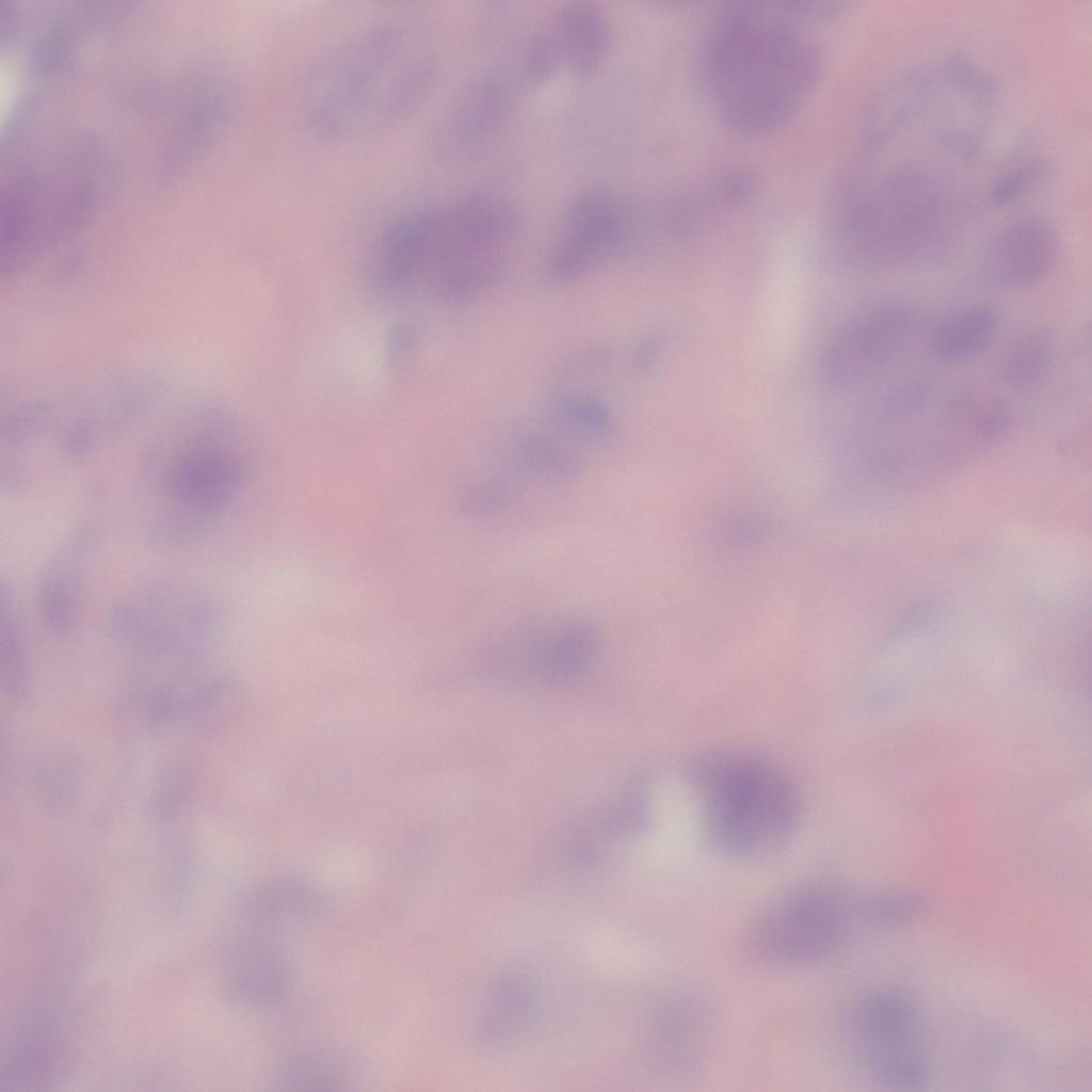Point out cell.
<instances>
[{"mask_svg":"<svg viewBox=\"0 0 1092 1092\" xmlns=\"http://www.w3.org/2000/svg\"><path fill=\"white\" fill-rule=\"evenodd\" d=\"M692 782L709 838L736 858L777 848L798 818L796 790L769 760L748 753H719L697 759Z\"/></svg>","mask_w":1092,"mask_h":1092,"instance_id":"277c9868","label":"cell"},{"mask_svg":"<svg viewBox=\"0 0 1092 1092\" xmlns=\"http://www.w3.org/2000/svg\"><path fill=\"white\" fill-rule=\"evenodd\" d=\"M600 647L598 626L588 616L572 614L495 637L484 646L480 662L494 677L558 685L588 672Z\"/></svg>","mask_w":1092,"mask_h":1092,"instance_id":"52a82bcc","label":"cell"},{"mask_svg":"<svg viewBox=\"0 0 1092 1092\" xmlns=\"http://www.w3.org/2000/svg\"><path fill=\"white\" fill-rule=\"evenodd\" d=\"M1056 358L1051 337L1041 330H1028L1013 338L999 360L1000 378L1016 392H1031L1042 386Z\"/></svg>","mask_w":1092,"mask_h":1092,"instance_id":"44dd1931","label":"cell"},{"mask_svg":"<svg viewBox=\"0 0 1092 1092\" xmlns=\"http://www.w3.org/2000/svg\"><path fill=\"white\" fill-rule=\"evenodd\" d=\"M551 48L542 46L540 51L565 57L572 67L589 73L603 60L609 34L600 13L589 5H576L565 10L557 21Z\"/></svg>","mask_w":1092,"mask_h":1092,"instance_id":"d6986e66","label":"cell"},{"mask_svg":"<svg viewBox=\"0 0 1092 1092\" xmlns=\"http://www.w3.org/2000/svg\"><path fill=\"white\" fill-rule=\"evenodd\" d=\"M530 986L517 978H505L492 990L486 1003V1038L505 1041L516 1033L530 1014L532 994Z\"/></svg>","mask_w":1092,"mask_h":1092,"instance_id":"cb8c5ba5","label":"cell"},{"mask_svg":"<svg viewBox=\"0 0 1092 1092\" xmlns=\"http://www.w3.org/2000/svg\"><path fill=\"white\" fill-rule=\"evenodd\" d=\"M89 548L87 534L76 531L59 547L41 580V612L54 631H68L76 623Z\"/></svg>","mask_w":1092,"mask_h":1092,"instance_id":"2e32d148","label":"cell"},{"mask_svg":"<svg viewBox=\"0 0 1092 1092\" xmlns=\"http://www.w3.org/2000/svg\"><path fill=\"white\" fill-rule=\"evenodd\" d=\"M860 917L867 921L865 901L828 883L804 884L783 893L756 917L746 945L769 964H815L844 945Z\"/></svg>","mask_w":1092,"mask_h":1092,"instance_id":"5b68a950","label":"cell"},{"mask_svg":"<svg viewBox=\"0 0 1092 1092\" xmlns=\"http://www.w3.org/2000/svg\"><path fill=\"white\" fill-rule=\"evenodd\" d=\"M1046 161L1029 160L1010 167L989 187L987 198L995 205L1011 204L1035 188L1048 173Z\"/></svg>","mask_w":1092,"mask_h":1092,"instance_id":"d4e9b609","label":"cell"},{"mask_svg":"<svg viewBox=\"0 0 1092 1092\" xmlns=\"http://www.w3.org/2000/svg\"><path fill=\"white\" fill-rule=\"evenodd\" d=\"M568 229L550 260L561 278L577 276L619 244L623 220L616 204L606 194L588 193L573 205Z\"/></svg>","mask_w":1092,"mask_h":1092,"instance_id":"5bb4252c","label":"cell"},{"mask_svg":"<svg viewBox=\"0 0 1092 1092\" xmlns=\"http://www.w3.org/2000/svg\"><path fill=\"white\" fill-rule=\"evenodd\" d=\"M510 227L505 209L483 197L406 212L376 241L378 277L386 287H428L449 301L468 298L496 277Z\"/></svg>","mask_w":1092,"mask_h":1092,"instance_id":"7a4b0ae2","label":"cell"},{"mask_svg":"<svg viewBox=\"0 0 1092 1092\" xmlns=\"http://www.w3.org/2000/svg\"><path fill=\"white\" fill-rule=\"evenodd\" d=\"M174 443L160 478L157 529L166 536L194 537L231 496L238 482L234 460L196 416Z\"/></svg>","mask_w":1092,"mask_h":1092,"instance_id":"8992f818","label":"cell"},{"mask_svg":"<svg viewBox=\"0 0 1092 1092\" xmlns=\"http://www.w3.org/2000/svg\"><path fill=\"white\" fill-rule=\"evenodd\" d=\"M359 1058L335 1044H309L285 1056L273 1073L275 1089L283 1091H344L363 1082Z\"/></svg>","mask_w":1092,"mask_h":1092,"instance_id":"9a60e30c","label":"cell"},{"mask_svg":"<svg viewBox=\"0 0 1092 1092\" xmlns=\"http://www.w3.org/2000/svg\"><path fill=\"white\" fill-rule=\"evenodd\" d=\"M863 178L844 226L850 256L893 269L928 253L951 229L957 194L948 173L896 159Z\"/></svg>","mask_w":1092,"mask_h":1092,"instance_id":"3957f363","label":"cell"},{"mask_svg":"<svg viewBox=\"0 0 1092 1092\" xmlns=\"http://www.w3.org/2000/svg\"><path fill=\"white\" fill-rule=\"evenodd\" d=\"M512 465L532 479L557 483L571 479L579 468L576 452L558 435L543 430L527 431L510 447Z\"/></svg>","mask_w":1092,"mask_h":1092,"instance_id":"ffe728a7","label":"cell"},{"mask_svg":"<svg viewBox=\"0 0 1092 1092\" xmlns=\"http://www.w3.org/2000/svg\"><path fill=\"white\" fill-rule=\"evenodd\" d=\"M661 1015L654 1039L658 1061L670 1066H691L705 1035V1013L697 1005L680 1001L668 1006Z\"/></svg>","mask_w":1092,"mask_h":1092,"instance_id":"7402d4cb","label":"cell"},{"mask_svg":"<svg viewBox=\"0 0 1092 1092\" xmlns=\"http://www.w3.org/2000/svg\"><path fill=\"white\" fill-rule=\"evenodd\" d=\"M998 328V317L987 304H973L938 321L929 336L932 354L944 363H962L983 353Z\"/></svg>","mask_w":1092,"mask_h":1092,"instance_id":"ac0fdd59","label":"cell"},{"mask_svg":"<svg viewBox=\"0 0 1092 1092\" xmlns=\"http://www.w3.org/2000/svg\"><path fill=\"white\" fill-rule=\"evenodd\" d=\"M212 612L199 591L152 584L122 599L109 615L112 633L151 655L189 657L200 647Z\"/></svg>","mask_w":1092,"mask_h":1092,"instance_id":"9c48e42d","label":"cell"},{"mask_svg":"<svg viewBox=\"0 0 1092 1092\" xmlns=\"http://www.w3.org/2000/svg\"><path fill=\"white\" fill-rule=\"evenodd\" d=\"M0 667L6 693L21 700L30 686L29 656L25 635L12 606L10 594L1 588Z\"/></svg>","mask_w":1092,"mask_h":1092,"instance_id":"603a6c76","label":"cell"},{"mask_svg":"<svg viewBox=\"0 0 1092 1092\" xmlns=\"http://www.w3.org/2000/svg\"><path fill=\"white\" fill-rule=\"evenodd\" d=\"M187 771L178 764L172 765L161 773L154 796V806L159 815H167L174 810L187 787Z\"/></svg>","mask_w":1092,"mask_h":1092,"instance_id":"83f0119b","label":"cell"},{"mask_svg":"<svg viewBox=\"0 0 1092 1092\" xmlns=\"http://www.w3.org/2000/svg\"><path fill=\"white\" fill-rule=\"evenodd\" d=\"M1059 256L1058 234L1039 215L1014 219L989 240L981 272L991 286L1017 290L1039 285L1055 269Z\"/></svg>","mask_w":1092,"mask_h":1092,"instance_id":"4fadbf2b","label":"cell"},{"mask_svg":"<svg viewBox=\"0 0 1092 1092\" xmlns=\"http://www.w3.org/2000/svg\"><path fill=\"white\" fill-rule=\"evenodd\" d=\"M224 996L247 1010L263 1011L284 1003L298 981V969L283 941L228 928L220 954Z\"/></svg>","mask_w":1092,"mask_h":1092,"instance_id":"8fae6325","label":"cell"},{"mask_svg":"<svg viewBox=\"0 0 1092 1092\" xmlns=\"http://www.w3.org/2000/svg\"><path fill=\"white\" fill-rule=\"evenodd\" d=\"M852 1032L871 1077L892 1090H921L931 1080L928 1031L920 1007L908 994L887 990L863 999Z\"/></svg>","mask_w":1092,"mask_h":1092,"instance_id":"ba28073f","label":"cell"},{"mask_svg":"<svg viewBox=\"0 0 1092 1092\" xmlns=\"http://www.w3.org/2000/svg\"><path fill=\"white\" fill-rule=\"evenodd\" d=\"M917 311L886 302L867 307L845 322L828 344L822 373L835 386L862 382L897 359L909 346Z\"/></svg>","mask_w":1092,"mask_h":1092,"instance_id":"30bf717a","label":"cell"},{"mask_svg":"<svg viewBox=\"0 0 1092 1092\" xmlns=\"http://www.w3.org/2000/svg\"><path fill=\"white\" fill-rule=\"evenodd\" d=\"M430 51L410 26L357 31L315 57L302 73L296 105L317 136L346 142L403 119L433 76Z\"/></svg>","mask_w":1092,"mask_h":1092,"instance_id":"6da1fadb","label":"cell"},{"mask_svg":"<svg viewBox=\"0 0 1092 1092\" xmlns=\"http://www.w3.org/2000/svg\"><path fill=\"white\" fill-rule=\"evenodd\" d=\"M969 431L980 441H991L1000 436L1010 425L1012 412L1010 406L996 397L966 400L960 405Z\"/></svg>","mask_w":1092,"mask_h":1092,"instance_id":"484cf974","label":"cell"},{"mask_svg":"<svg viewBox=\"0 0 1092 1092\" xmlns=\"http://www.w3.org/2000/svg\"><path fill=\"white\" fill-rule=\"evenodd\" d=\"M326 912L319 887L301 878L278 876L243 892L228 928L284 942L319 925Z\"/></svg>","mask_w":1092,"mask_h":1092,"instance_id":"7c38bea8","label":"cell"},{"mask_svg":"<svg viewBox=\"0 0 1092 1092\" xmlns=\"http://www.w3.org/2000/svg\"><path fill=\"white\" fill-rule=\"evenodd\" d=\"M510 486L498 478L478 479L468 484L460 496L464 512L473 516L494 514L510 501Z\"/></svg>","mask_w":1092,"mask_h":1092,"instance_id":"4316f807","label":"cell"},{"mask_svg":"<svg viewBox=\"0 0 1092 1092\" xmlns=\"http://www.w3.org/2000/svg\"><path fill=\"white\" fill-rule=\"evenodd\" d=\"M640 788L627 785L573 822L568 831L572 852L583 858L596 856L610 842L639 832L645 823Z\"/></svg>","mask_w":1092,"mask_h":1092,"instance_id":"e0dca14e","label":"cell"}]
</instances>
